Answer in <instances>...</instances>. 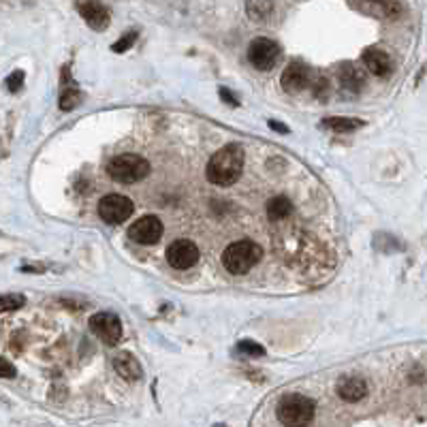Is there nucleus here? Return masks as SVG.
I'll use <instances>...</instances> for the list:
<instances>
[{"instance_id": "obj_1", "label": "nucleus", "mask_w": 427, "mask_h": 427, "mask_svg": "<svg viewBox=\"0 0 427 427\" xmlns=\"http://www.w3.org/2000/svg\"><path fill=\"white\" fill-rule=\"evenodd\" d=\"M241 171H244V148L237 144H229L209 158L205 176L214 186H231L239 180Z\"/></svg>"}, {"instance_id": "obj_2", "label": "nucleus", "mask_w": 427, "mask_h": 427, "mask_svg": "<svg viewBox=\"0 0 427 427\" xmlns=\"http://www.w3.org/2000/svg\"><path fill=\"white\" fill-rule=\"evenodd\" d=\"M263 259V248L252 239H239L227 246L223 252V265L229 274L241 276L248 274L256 263Z\"/></svg>"}, {"instance_id": "obj_3", "label": "nucleus", "mask_w": 427, "mask_h": 427, "mask_svg": "<svg viewBox=\"0 0 427 427\" xmlns=\"http://www.w3.org/2000/svg\"><path fill=\"white\" fill-rule=\"evenodd\" d=\"M107 174L111 180H115L120 184H135V182H141L144 178H148L150 162L139 154H120L109 160Z\"/></svg>"}, {"instance_id": "obj_4", "label": "nucleus", "mask_w": 427, "mask_h": 427, "mask_svg": "<svg viewBox=\"0 0 427 427\" xmlns=\"http://www.w3.org/2000/svg\"><path fill=\"white\" fill-rule=\"evenodd\" d=\"M278 419L282 425L288 427H302L312 423L314 419V402L306 396H299V393H290L284 396L278 404Z\"/></svg>"}, {"instance_id": "obj_5", "label": "nucleus", "mask_w": 427, "mask_h": 427, "mask_svg": "<svg viewBox=\"0 0 427 427\" xmlns=\"http://www.w3.org/2000/svg\"><path fill=\"white\" fill-rule=\"evenodd\" d=\"M278 58H280V48L272 38H254L248 46V60L259 71H272L278 64Z\"/></svg>"}, {"instance_id": "obj_6", "label": "nucleus", "mask_w": 427, "mask_h": 427, "mask_svg": "<svg viewBox=\"0 0 427 427\" xmlns=\"http://www.w3.org/2000/svg\"><path fill=\"white\" fill-rule=\"evenodd\" d=\"M135 205L124 195H107L99 203V214L107 225H120L133 216Z\"/></svg>"}, {"instance_id": "obj_7", "label": "nucleus", "mask_w": 427, "mask_h": 427, "mask_svg": "<svg viewBox=\"0 0 427 427\" xmlns=\"http://www.w3.org/2000/svg\"><path fill=\"white\" fill-rule=\"evenodd\" d=\"M90 329L107 346H115L122 337V321L113 312H97L90 318Z\"/></svg>"}, {"instance_id": "obj_8", "label": "nucleus", "mask_w": 427, "mask_h": 427, "mask_svg": "<svg viewBox=\"0 0 427 427\" xmlns=\"http://www.w3.org/2000/svg\"><path fill=\"white\" fill-rule=\"evenodd\" d=\"M167 261L174 270H190L199 261V248L190 239H176L167 248Z\"/></svg>"}, {"instance_id": "obj_9", "label": "nucleus", "mask_w": 427, "mask_h": 427, "mask_svg": "<svg viewBox=\"0 0 427 427\" xmlns=\"http://www.w3.org/2000/svg\"><path fill=\"white\" fill-rule=\"evenodd\" d=\"M128 237L133 241L141 244V246H154L158 244V239L162 237V223L158 216H141L139 220H135V225H131L128 229Z\"/></svg>"}, {"instance_id": "obj_10", "label": "nucleus", "mask_w": 427, "mask_h": 427, "mask_svg": "<svg viewBox=\"0 0 427 427\" xmlns=\"http://www.w3.org/2000/svg\"><path fill=\"white\" fill-rule=\"evenodd\" d=\"M77 9H79V15L85 20L92 30H105L111 22L109 18V11L99 3V0H79L77 3Z\"/></svg>"}, {"instance_id": "obj_11", "label": "nucleus", "mask_w": 427, "mask_h": 427, "mask_svg": "<svg viewBox=\"0 0 427 427\" xmlns=\"http://www.w3.org/2000/svg\"><path fill=\"white\" fill-rule=\"evenodd\" d=\"M335 393L340 396V400H344L349 404H355V402H361L368 396V384L359 376H342L337 380Z\"/></svg>"}, {"instance_id": "obj_12", "label": "nucleus", "mask_w": 427, "mask_h": 427, "mask_svg": "<svg viewBox=\"0 0 427 427\" xmlns=\"http://www.w3.org/2000/svg\"><path fill=\"white\" fill-rule=\"evenodd\" d=\"M280 83H282L284 90H290V92L302 90V88H306V85L310 83V69L304 62L295 60V62H290L284 69V73L280 77Z\"/></svg>"}, {"instance_id": "obj_13", "label": "nucleus", "mask_w": 427, "mask_h": 427, "mask_svg": "<svg viewBox=\"0 0 427 427\" xmlns=\"http://www.w3.org/2000/svg\"><path fill=\"white\" fill-rule=\"evenodd\" d=\"M113 368L122 378L131 380V382L144 378V368H141L139 359L131 353H126V351H122L113 357Z\"/></svg>"}, {"instance_id": "obj_14", "label": "nucleus", "mask_w": 427, "mask_h": 427, "mask_svg": "<svg viewBox=\"0 0 427 427\" xmlns=\"http://www.w3.org/2000/svg\"><path fill=\"white\" fill-rule=\"evenodd\" d=\"M81 99H83V94H81V90L77 88V83L73 81V77H71V71L64 66L62 69V90H60V109L62 111H71V109H75L79 103H81Z\"/></svg>"}, {"instance_id": "obj_15", "label": "nucleus", "mask_w": 427, "mask_h": 427, "mask_svg": "<svg viewBox=\"0 0 427 427\" xmlns=\"http://www.w3.org/2000/svg\"><path fill=\"white\" fill-rule=\"evenodd\" d=\"M363 64L370 73H374L378 77H384L391 71V58L380 48H368L363 52Z\"/></svg>"}, {"instance_id": "obj_16", "label": "nucleus", "mask_w": 427, "mask_h": 427, "mask_svg": "<svg viewBox=\"0 0 427 427\" xmlns=\"http://www.w3.org/2000/svg\"><path fill=\"white\" fill-rule=\"evenodd\" d=\"M337 77H340V83L344 85L346 90H351V92H359V90L363 88V83H365V73H363L361 66L355 64V62L340 64Z\"/></svg>"}, {"instance_id": "obj_17", "label": "nucleus", "mask_w": 427, "mask_h": 427, "mask_svg": "<svg viewBox=\"0 0 427 427\" xmlns=\"http://www.w3.org/2000/svg\"><path fill=\"white\" fill-rule=\"evenodd\" d=\"M246 13L254 22H265L274 13V0H248Z\"/></svg>"}, {"instance_id": "obj_18", "label": "nucleus", "mask_w": 427, "mask_h": 427, "mask_svg": "<svg viewBox=\"0 0 427 427\" xmlns=\"http://www.w3.org/2000/svg\"><path fill=\"white\" fill-rule=\"evenodd\" d=\"M323 124H325L327 128H331V131H335V133H353V131H357V128L363 126L361 120H357V118H344V115L325 118Z\"/></svg>"}, {"instance_id": "obj_19", "label": "nucleus", "mask_w": 427, "mask_h": 427, "mask_svg": "<svg viewBox=\"0 0 427 427\" xmlns=\"http://www.w3.org/2000/svg\"><path fill=\"white\" fill-rule=\"evenodd\" d=\"M290 211H293V203H290L286 197H282V195L270 199V203H267V216H270V220H274V223L284 220L286 216H290Z\"/></svg>"}, {"instance_id": "obj_20", "label": "nucleus", "mask_w": 427, "mask_h": 427, "mask_svg": "<svg viewBox=\"0 0 427 427\" xmlns=\"http://www.w3.org/2000/svg\"><path fill=\"white\" fill-rule=\"evenodd\" d=\"M24 304H26L24 295H3V299H0V308H3V312H15Z\"/></svg>"}, {"instance_id": "obj_21", "label": "nucleus", "mask_w": 427, "mask_h": 427, "mask_svg": "<svg viewBox=\"0 0 427 427\" xmlns=\"http://www.w3.org/2000/svg\"><path fill=\"white\" fill-rule=\"evenodd\" d=\"M237 349H239L241 353L250 355V357H263V355H265L263 346L256 344V342H252V340H241L239 344H237Z\"/></svg>"}, {"instance_id": "obj_22", "label": "nucleus", "mask_w": 427, "mask_h": 427, "mask_svg": "<svg viewBox=\"0 0 427 427\" xmlns=\"http://www.w3.org/2000/svg\"><path fill=\"white\" fill-rule=\"evenodd\" d=\"M135 38H137V32H126L120 41H115L113 43V46H111V50L113 52H118V54H124L128 48H131L133 46V43H135Z\"/></svg>"}, {"instance_id": "obj_23", "label": "nucleus", "mask_w": 427, "mask_h": 427, "mask_svg": "<svg viewBox=\"0 0 427 427\" xmlns=\"http://www.w3.org/2000/svg\"><path fill=\"white\" fill-rule=\"evenodd\" d=\"M22 83H24V71H15L7 77V85L11 92H18L22 88Z\"/></svg>"}, {"instance_id": "obj_24", "label": "nucleus", "mask_w": 427, "mask_h": 427, "mask_svg": "<svg viewBox=\"0 0 427 427\" xmlns=\"http://www.w3.org/2000/svg\"><path fill=\"white\" fill-rule=\"evenodd\" d=\"M0 376H3V378H15V368L7 359L0 361Z\"/></svg>"}, {"instance_id": "obj_25", "label": "nucleus", "mask_w": 427, "mask_h": 427, "mask_svg": "<svg viewBox=\"0 0 427 427\" xmlns=\"http://www.w3.org/2000/svg\"><path fill=\"white\" fill-rule=\"evenodd\" d=\"M220 99H223V101H227V103H229L231 107L239 105V101H237L235 97H231V92H229L227 88H220Z\"/></svg>"}, {"instance_id": "obj_26", "label": "nucleus", "mask_w": 427, "mask_h": 427, "mask_svg": "<svg viewBox=\"0 0 427 427\" xmlns=\"http://www.w3.org/2000/svg\"><path fill=\"white\" fill-rule=\"evenodd\" d=\"M270 126L274 128V131H278V133H288V128H286V126H282V124H280V122H276V120H272V122H270Z\"/></svg>"}, {"instance_id": "obj_27", "label": "nucleus", "mask_w": 427, "mask_h": 427, "mask_svg": "<svg viewBox=\"0 0 427 427\" xmlns=\"http://www.w3.org/2000/svg\"><path fill=\"white\" fill-rule=\"evenodd\" d=\"M372 3H378V5H384V7H389L393 0H372Z\"/></svg>"}]
</instances>
